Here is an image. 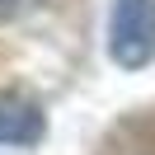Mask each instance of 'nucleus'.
<instances>
[{
  "instance_id": "2",
  "label": "nucleus",
  "mask_w": 155,
  "mask_h": 155,
  "mask_svg": "<svg viewBox=\"0 0 155 155\" xmlns=\"http://www.w3.org/2000/svg\"><path fill=\"white\" fill-rule=\"evenodd\" d=\"M42 136V113L28 99H0V146H33Z\"/></svg>"
},
{
  "instance_id": "3",
  "label": "nucleus",
  "mask_w": 155,
  "mask_h": 155,
  "mask_svg": "<svg viewBox=\"0 0 155 155\" xmlns=\"http://www.w3.org/2000/svg\"><path fill=\"white\" fill-rule=\"evenodd\" d=\"M28 0H0V19H10V14H19Z\"/></svg>"
},
{
  "instance_id": "1",
  "label": "nucleus",
  "mask_w": 155,
  "mask_h": 155,
  "mask_svg": "<svg viewBox=\"0 0 155 155\" xmlns=\"http://www.w3.org/2000/svg\"><path fill=\"white\" fill-rule=\"evenodd\" d=\"M108 57L122 71L155 61V0H113L108 10Z\"/></svg>"
}]
</instances>
